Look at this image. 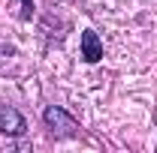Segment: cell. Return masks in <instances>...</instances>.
Instances as JSON below:
<instances>
[{"instance_id": "cell-4", "label": "cell", "mask_w": 157, "mask_h": 153, "mask_svg": "<svg viewBox=\"0 0 157 153\" xmlns=\"http://www.w3.org/2000/svg\"><path fill=\"white\" fill-rule=\"evenodd\" d=\"M30 15H33V0H21V18L27 21Z\"/></svg>"}, {"instance_id": "cell-2", "label": "cell", "mask_w": 157, "mask_h": 153, "mask_svg": "<svg viewBox=\"0 0 157 153\" xmlns=\"http://www.w3.org/2000/svg\"><path fill=\"white\" fill-rule=\"evenodd\" d=\"M24 129H27V123H24V117L18 114V108L0 105V132L3 135H24Z\"/></svg>"}, {"instance_id": "cell-1", "label": "cell", "mask_w": 157, "mask_h": 153, "mask_svg": "<svg viewBox=\"0 0 157 153\" xmlns=\"http://www.w3.org/2000/svg\"><path fill=\"white\" fill-rule=\"evenodd\" d=\"M42 123H45V129L55 135V138H76L78 129H82L76 123V117H70L60 105H48L42 111Z\"/></svg>"}, {"instance_id": "cell-3", "label": "cell", "mask_w": 157, "mask_h": 153, "mask_svg": "<svg viewBox=\"0 0 157 153\" xmlns=\"http://www.w3.org/2000/svg\"><path fill=\"white\" fill-rule=\"evenodd\" d=\"M82 57H85V63H100L103 60V42L94 30L82 33Z\"/></svg>"}]
</instances>
